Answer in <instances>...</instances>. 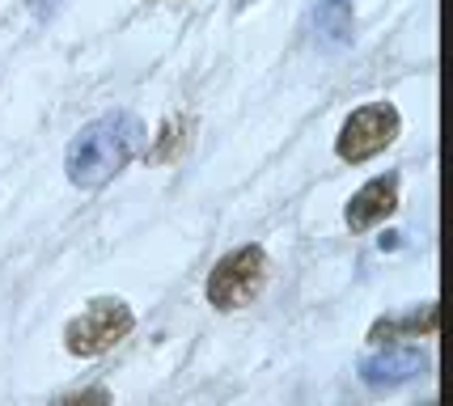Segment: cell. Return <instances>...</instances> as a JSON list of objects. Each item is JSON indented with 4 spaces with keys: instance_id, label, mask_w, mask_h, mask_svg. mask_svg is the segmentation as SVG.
Wrapping results in <instances>:
<instances>
[{
    "instance_id": "obj_6",
    "label": "cell",
    "mask_w": 453,
    "mask_h": 406,
    "mask_svg": "<svg viewBox=\"0 0 453 406\" xmlns=\"http://www.w3.org/2000/svg\"><path fill=\"white\" fill-rule=\"evenodd\" d=\"M395 208H398V174H381L352 195V203H348L343 216H348V229L352 233H365L373 225H381Z\"/></svg>"
},
{
    "instance_id": "obj_7",
    "label": "cell",
    "mask_w": 453,
    "mask_h": 406,
    "mask_svg": "<svg viewBox=\"0 0 453 406\" xmlns=\"http://www.w3.org/2000/svg\"><path fill=\"white\" fill-rule=\"evenodd\" d=\"M436 322H441V313H436V305L428 301V305H419V310H407V313H398V318H381V322H373L369 339H373V343H395V339H433Z\"/></svg>"
},
{
    "instance_id": "obj_8",
    "label": "cell",
    "mask_w": 453,
    "mask_h": 406,
    "mask_svg": "<svg viewBox=\"0 0 453 406\" xmlns=\"http://www.w3.org/2000/svg\"><path fill=\"white\" fill-rule=\"evenodd\" d=\"M352 0H318L314 4V39L326 51H339L352 42Z\"/></svg>"
},
{
    "instance_id": "obj_3",
    "label": "cell",
    "mask_w": 453,
    "mask_h": 406,
    "mask_svg": "<svg viewBox=\"0 0 453 406\" xmlns=\"http://www.w3.org/2000/svg\"><path fill=\"white\" fill-rule=\"evenodd\" d=\"M263 280H267V254H263V246H237L208 275V301L225 313L242 310L246 301L258 296Z\"/></svg>"
},
{
    "instance_id": "obj_2",
    "label": "cell",
    "mask_w": 453,
    "mask_h": 406,
    "mask_svg": "<svg viewBox=\"0 0 453 406\" xmlns=\"http://www.w3.org/2000/svg\"><path fill=\"white\" fill-rule=\"evenodd\" d=\"M136 326V313L127 310L119 296H98L89 301L81 318H73L64 326V348L81 356V360H94V356H106V351L123 343Z\"/></svg>"
},
{
    "instance_id": "obj_5",
    "label": "cell",
    "mask_w": 453,
    "mask_h": 406,
    "mask_svg": "<svg viewBox=\"0 0 453 406\" xmlns=\"http://www.w3.org/2000/svg\"><path fill=\"white\" fill-rule=\"evenodd\" d=\"M424 368H428V356L419 348H395V343H386L381 351L360 360V381L373 389H395V386L415 381Z\"/></svg>"
},
{
    "instance_id": "obj_4",
    "label": "cell",
    "mask_w": 453,
    "mask_h": 406,
    "mask_svg": "<svg viewBox=\"0 0 453 406\" xmlns=\"http://www.w3.org/2000/svg\"><path fill=\"white\" fill-rule=\"evenodd\" d=\"M398 127H403V123H398V111L390 106V102H373V106L352 111L348 123L339 127V140H335L339 161L360 165V161H369V157L386 153V149L395 144Z\"/></svg>"
},
{
    "instance_id": "obj_9",
    "label": "cell",
    "mask_w": 453,
    "mask_h": 406,
    "mask_svg": "<svg viewBox=\"0 0 453 406\" xmlns=\"http://www.w3.org/2000/svg\"><path fill=\"white\" fill-rule=\"evenodd\" d=\"M56 406H115V398H111V389L106 386H89V389L68 394V398H59Z\"/></svg>"
},
{
    "instance_id": "obj_1",
    "label": "cell",
    "mask_w": 453,
    "mask_h": 406,
    "mask_svg": "<svg viewBox=\"0 0 453 406\" xmlns=\"http://www.w3.org/2000/svg\"><path fill=\"white\" fill-rule=\"evenodd\" d=\"M144 144V123L127 111H115V115L94 119L89 127H81L64 153V170H68V182L81 187V191H98L111 178L140 153Z\"/></svg>"
},
{
    "instance_id": "obj_10",
    "label": "cell",
    "mask_w": 453,
    "mask_h": 406,
    "mask_svg": "<svg viewBox=\"0 0 453 406\" xmlns=\"http://www.w3.org/2000/svg\"><path fill=\"white\" fill-rule=\"evenodd\" d=\"M59 0H30V9H35V18H51L56 13Z\"/></svg>"
}]
</instances>
